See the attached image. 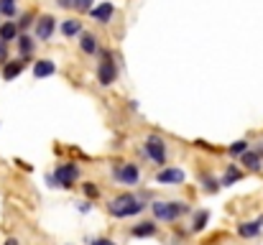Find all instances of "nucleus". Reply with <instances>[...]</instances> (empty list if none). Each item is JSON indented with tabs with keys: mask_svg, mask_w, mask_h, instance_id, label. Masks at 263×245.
I'll return each mask as SVG.
<instances>
[{
	"mask_svg": "<svg viewBox=\"0 0 263 245\" xmlns=\"http://www.w3.org/2000/svg\"><path fill=\"white\" fill-rule=\"evenodd\" d=\"M151 212L161 222H176L179 217H184L189 212V204L186 202H161V199H156L151 204Z\"/></svg>",
	"mask_w": 263,
	"mask_h": 245,
	"instance_id": "nucleus-1",
	"label": "nucleus"
},
{
	"mask_svg": "<svg viewBox=\"0 0 263 245\" xmlns=\"http://www.w3.org/2000/svg\"><path fill=\"white\" fill-rule=\"evenodd\" d=\"M110 176H112V181H118L123 186H138L141 184V168H138V163L130 161H118L112 166Z\"/></svg>",
	"mask_w": 263,
	"mask_h": 245,
	"instance_id": "nucleus-2",
	"label": "nucleus"
},
{
	"mask_svg": "<svg viewBox=\"0 0 263 245\" xmlns=\"http://www.w3.org/2000/svg\"><path fill=\"white\" fill-rule=\"evenodd\" d=\"M97 54H100V62H97V82H100L102 87H110L112 82L118 80V64H115V59H112L110 51L100 49Z\"/></svg>",
	"mask_w": 263,
	"mask_h": 245,
	"instance_id": "nucleus-3",
	"label": "nucleus"
},
{
	"mask_svg": "<svg viewBox=\"0 0 263 245\" xmlns=\"http://www.w3.org/2000/svg\"><path fill=\"white\" fill-rule=\"evenodd\" d=\"M143 154L151 159L154 163H159V166H164L166 163V156H169V148H166V141L161 138V136H156V133H151L146 141H143Z\"/></svg>",
	"mask_w": 263,
	"mask_h": 245,
	"instance_id": "nucleus-4",
	"label": "nucleus"
},
{
	"mask_svg": "<svg viewBox=\"0 0 263 245\" xmlns=\"http://www.w3.org/2000/svg\"><path fill=\"white\" fill-rule=\"evenodd\" d=\"M77 179H80V166L72 161L67 163H59L57 168H54V176H51V181H57L59 186H64V189H69V186H74L77 184Z\"/></svg>",
	"mask_w": 263,
	"mask_h": 245,
	"instance_id": "nucleus-5",
	"label": "nucleus"
},
{
	"mask_svg": "<svg viewBox=\"0 0 263 245\" xmlns=\"http://www.w3.org/2000/svg\"><path fill=\"white\" fill-rule=\"evenodd\" d=\"M184 179H186V174H184L181 168H176V166H164V168L156 171V181H159V184H166V186L184 184Z\"/></svg>",
	"mask_w": 263,
	"mask_h": 245,
	"instance_id": "nucleus-6",
	"label": "nucleus"
},
{
	"mask_svg": "<svg viewBox=\"0 0 263 245\" xmlns=\"http://www.w3.org/2000/svg\"><path fill=\"white\" fill-rule=\"evenodd\" d=\"M54 31H57V18H54V15H41V18L33 23V33H36L39 41H49V39L54 36Z\"/></svg>",
	"mask_w": 263,
	"mask_h": 245,
	"instance_id": "nucleus-7",
	"label": "nucleus"
},
{
	"mask_svg": "<svg viewBox=\"0 0 263 245\" xmlns=\"http://www.w3.org/2000/svg\"><path fill=\"white\" fill-rule=\"evenodd\" d=\"M26 64H28V59H21V56H18V59H8V62L3 64V72H0L3 80L13 82L15 77H21V72L26 69Z\"/></svg>",
	"mask_w": 263,
	"mask_h": 245,
	"instance_id": "nucleus-8",
	"label": "nucleus"
},
{
	"mask_svg": "<svg viewBox=\"0 0 263 245\" xmlns=\"http://www.w3.org/2000/svg\"><path fill=\"white\" fill-rule=\"evenodd\" d=\"M89 15H92L97 23H110V21H112V15H115V5H112V3L92 5V8H89Z\"/></svg>",
	"mask_w": 263,
	"mask_h": 245,
	"instance_id": "nucleus-9",
	"label": "nucleus"
},
{
	"mask_svg": "<svg viewBox=\"0 0 263 245\" xmlns=\"http://www.w3.org/2000/svg\"><path fill=\"white\" fill-rule=\"evenodd\" d=\"M15 46H18L21 59H31V54H33V49H36V39H33V36H28V33H18Z\"/></svg>",
	"mask_w": 263,
	"mask_h": 245,
	"instance_id": "nucleus-10",
	"label": "nucleus"
},
{
	"mask_svg": "<svg viewBox=\"0 0 263 245\" xmlns=\"http://www.w3.org/2000/svg\"><path fill=\"white\" fill-rule=\"evenodd\" d=\"M51 74H57V64L51 59H36L33 62V77L36 80H46Z\"/></svg>",
	"mask_w": 263,
	"mask_h": 245,
	"instance_id": "nucleus-11",
	"label": "nucleus"
},
{
	"mask_svg": "<svg viewBox=\"0 0 263 245\" xmlns=\"http://www.w3.org/2000/svg\"><path fill=\"white\" fill-rule=\"evenodd\" d=\"M80 49H82L87 56H95V54L100 51V44H97L95 33H87V31H82V33H80Z\"/></svg>",
	"mask_w": 263,
	"mask_h": 245,
	"instance_id": "nucleus-12",
	"label": "nucleus"
},
{
	"mask_svg": "<svg viewBox=\"0 0 263 245\" xmlns=\"http://www.w3.org/2000/svg\"><path fill=\"white\" fill-rule=\"evenodd\" d=\"M261 228H263V217L253 220V222H240V225H238V235L251 240V238H256V235L261 233Z\"/></svg>",
	"mask_w": 263,
	"mask_h": 245,
	"instance_id": "nucleus-13",
	"label": "nucleus"
},
{
	"mask_svg": "<svg viewBox=\"0 0 263 245\" xmlns=\"http://www.w3.org/2000/svg\"><path fill=\"white\" fill-rule=\"evenodd\" d=\"M156 230H159V225L146 220V222L133 225V228H130V235H133V238H154V235H156Z\"/></svg>",
	"mask_w": 263,
	"mask_h": 245,
	"instance_id": "nucleus-14",
	"label": "nucleus"
},
{
	"mask_svg": "<svg viewBox=\"0 0 263 245\" xmlns=\"http://www.w3.org/2000/svg\"><path fill=\"white\" fill-rule=\"evenodd\" d=\"M240 163L248 168V171H261V166H263V156L258 154V151H246L243 156H240Z\"/></svg>",
	"mask_w": 263,
	"mask_h": 245,
	"instance_id": "nucleus-15",
	"label": "nucleus"
},
{
	"mask_svg": "<svg viewBox=\"0 0 263 245\" xmlns=\"http://www.w3.org/2000/svg\"><path fill=\"white\" fill-rule=\"evenodd\" d=\"M18 33H21V31H18L15 21H10V18H8V21H3V23H0V39H3L5 44L15 41V39H18Z\"/></svg>",
	"mask_w": 263,
	"mask_h": 245,
	"instance_id": "nucleus-16",
	"label": "nucleus"
},
{
	"mask_svg": "<svg viewBox=\"0 0 263 245\" xmlns=\"http://www.w3.org/2000/svg\"><path fill=\"white\" fill-rule=\"evenodd\" d=\"M62 33H64L67 39H77V36L82 33V21H77V18L62 21Z\"/></svg>",
	"mask_w": 263,
	"mask_h": 245,
	"instance_id": "nucleus-17",
	"label": "nucleus"
},
{
	"mask_svg": "<svg viewBox=\"0 0 263 245\" xmlns=\"http://www.w3.org/2000/svg\"><path fill=\"white\" fill-rule=\"evenodd\" d=\"M240 176H243V171H240L235 163H230V166L225 168V174H222L220 184H222V186H233V184H238V181H240Z\"/></svg>",
	"mask_w": 263,
	"mask_h": 245,
	"instance_id": "nucleus-18",
	"label": "nucleus"
},
{
	"mask_svg": "<svg viewBox=\"0 0 263 245\" xmlns=\"http://www.w3.org/2000/svg\"><path fill=\"white\" fill-rule=\"evenodd\" d=\"M207 222H210V212H207V210H199V212L194 215V222H192V233H202V230L207 228Z\"/></svg>",
	"mask_w": 263,
	"mask_h": 245,
	"instance_id": "nucleus-19",
	"label": "nucleus"
},
{
	"mask_svg": "<svg viewBox=\"0 0 263 245\" xmlns=\"http://www.w3.org/2000/svg\"><path fill=\"white\" fill-rule=\"evenodd\" d=\"M0 15L13 21L18 15V0H0Z\"/></svg>",
	"mask_w": 263,
	"mask_h": 245,
	"instance_id": "nucleus-20",
	"label": "nucleus"
},
{
	"mask_svg": "<svg viewBox=\"0 0 263 245\" xmlns=\"http://www.w3.org/2000/svg\"><path fill=\"white\" fill-rule=\"evenodd\" d=\"M33 23H36V21H33V13H23V15L15 21V26H18V31H21V33H26Z\"/></svg>",
	"mask_w": 263,
	"mask_h": 245,
	"instance_id": "nucleus-21",
	"label": "nucleus"
},
{
	"mask_svg": "<svg viewBox=\"0 0 263 245\" xmlns=\"http://www.w3.org/2000/svg\"><path fill=\"white\" fill-rule=\"evenodd\" d=\"M248 148H251V146H248V141H235L228 151H230V156H243Z\"/></svg>",
	"mask_w": 263,
	"mask_h": 245,
	"instance_id": "nucleus-22",
	"label": "nucleus"
},
{
	"mask_svg": "<svg viewBox=\"0 0 263 245\" xmlns=\"http://www.w3.org/2000/svg\"><path fill=\"white\" fill-rule=\"evenodd\" d=\"M202 181H204V189L207 192H217L220 189V181L215 176H210V174H202Z\"/></svg>",
	"mask_w": 263,
	"mask_h": 245,
	"instance_id": "nucleus-23",
	"label": "nucleus"
},
{
	"mask_svg": "<svg viewBox=\"0 0 263 245\" xmlns=\"http://www.w3.org/2000/svg\"><path fill=\"white\" fill-rule=\"evenodd\" d=\"M82 192H85L87 199H97V197H100V189H97L92 181H85V184H82Z\"/></svg>",
	"mask_w": 263,
	"mask_h": 245,
	"instance_id": "nucleus-24",
	"label": "nucleus"
},
{
	"mask_svg": "<svg viewBox=\"0 0 263 245\" xmlns=\"http://www.w3.org/2000/svg\"><path fill=\"white\" fill-rule=\"evenodd\" d=\"M92 5H95V0H72V8H77L80 13H87Z\"/></svg>",
	"mask_w": 263,
	"mask_h": 245,
	"instance_id": "nucleus-25",
	"label": "nucleus"
},
{
	"mask_svg": "<svg viewBox=\"0 0 263 245\" xmlns=\"http://www.w3.org/2000/svg\"><path fill=\"white\" fill-rule=\"evenodd\" d=\"M8 59H10V51H8V44H5V41L0 39V67H3V64H5Z\"/></svg>",
	"mask_w": 263,
	"mask_h": 245,
	"instance_id": "nucleus-26",
	"label": "nucleus"
},
{
	"mask_svg": "<svg viewBox=\"0 0 263 245\" xmlns=\"http://www.w3.org/2000/svg\"><path fill=\"white\" fill-rule=\"evenodd\" d=\"M92 245H118V243H112L110 238H97V240H95Z\"/></svg>",
	"mask_w": 263,
	"mask_h": 245,
	"instance_id": "nucleus-27",
	"label": "nucleus"
},
{
	"mask_svg": "<svg viewBox=\"0 0 263 245\" xmlns=\"http://www.w3.org/2000/svg\"><path fill=\"white\" fill-rule=\"evenodd\" d=\"M57 5L64 8V10H69V8H72V0H57Z\"/></svg>",
	"mask_w": 263,
	"mask_h": 245,
	"instance_id": "nucleus-28",
	"label": "nucleus"
},
{
	"mask_svg": "<svg viewBox=\"0 0 263 245\" xmlns=\"http://www.w3.org/2000/svg\"><path fill=\"white\" fill-rule=\"evenodd\" d=\"M5 245H21V243H18L15 238H8V240H5Z\"/></svg>",
	"mask_w": 263,
	"mask_h": 245,
	"instance_id": "nucleus-29",
	"label": "nucleus"
}]
</instances>
